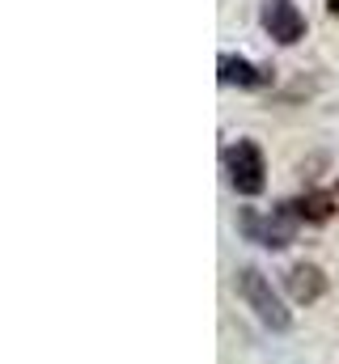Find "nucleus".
I'll use <instances>...</instances> for the list:
<instances>
[{
	"label": "nucleus",
	"mask_w": 339,
	"mask_h": 364,
	"mask_svg": "<svg viewBox=\"0 0 339 364\" xmlns=\"http://www.w3.org/2000/svg\"><path fill=\"white\" fill-rule=\"evenodd\" d=\"M238 296L251 305L254 318H259L263 326H271V331H288V326H293L288 309L280 305V296H276L271 279H267L263 272H254V267H242V272H238Z\"/></svg>",
	"instance_id": "nucleus-1"
},
{
	"label": "nucleus",
	"mask_w": 339,
	"mask_h": 364,
	"mask_svg": "<svg viewBox=\"0 0 339 364\" xmlns=\"http://www.w3.org/2000/svg\"><path fill=\"white\" fill-rule=\"evenodd\" d=\"M225 166H229V182L238 195H259L267 186V166H263V153L254 140H238L225 153Z\"/></svg>",
	"instance_id": "nucleus-2"
},
{
	"label": "nucleus",
	"mask_w": 339,
	"mask_h": 364,
	"mask_svg": "<svg viewBox=\"0 0 339 364\" xmlns=\"http://www.w3.org/2000/svg\"><path fill=\"white\" fill-rule=\"evenodd\" d=\"M263 26H267V34H271L280 47H293V43L306 38V17L297 13L293 0H267V4H263Z\"/></svg>",
	"instance_id": "nucleus-3"
},
{
	"label": "nucleus",
	"mask_w": 339,
	"mask_h": 364,
	"mask_svg": "<svg viewBox=\"0 0 339 364\" xmlns=\"http://www.w3.org/2000/svg\"><path fill=\"white\" fill-rule=\"evenodd\" d=\"M339 212V195L335 191H310L293 203H284V216H297V220H310V225H323Z\"/></svg>",
	"instance_id": "nucleus-4"
},
{
	"label": "nucleus",
	"mask_w": 339,
	"mask_h": 364,
	"mask_svg": "<svg viewBox=\"0 0 339 364\" xmlns=\"http://www.w3.org/2000/svg\"><path fill=\"white\" fill-rule=\"evenodd\" d=\"M242 233H246L251 242H259V246H271V250L288 246V237H293L284 220H271V216L263 220V216H259V212H251V208L242 212Z\"/></svg>",
	"instance_id": "nucleus-5"
},
{
	"label": "nucleus",
	"mask_w": 339,
	"mask_h": 364,
	"mask_svg": "<svg viewBox=\"0 0 339 364\" xmlns=\"http://www.w3.org/2000/svg\"><path fill=\"white\" fill-rule=\"evenodd\" d=\"M217 73H221V85H246V90L271 81L267 68H254L251 60H242V55H221L217 60Z\"/></svg>",
	"instance_id": "nucleus-6"
},
{
	"label": "nucleus",
	"mask_w": 339,
	"mask_h": 364,
	"mask_svg": "<svg viewBox=\"0 0 339 364\" xmlns=\"http://www.w3.org/2000/svg\"><path fill=\"white\" fill-rule=\"evenodd\" d=\"M288 292H293V301L314 305V301L327 292V275L318 272L314 263H297V267L288 272Z\"/></svg>",
	"instance_id": "nucleus-7"
},
{
	"label": "nucleus",
	"mask_w": 339,
	"mask_h": 364,
	"mask_svg": "<svg viewBox=\"0 0 339 364\" xmlns=\"http://www.w3.org/2000/svg\"><path fill=\"white\" fill-rule=\"evenodd\" d=\"M327 9H331V13H339V0H327Z\"/></svg>",
	"instance_id": "nucleus-8"
}]
</instances>
